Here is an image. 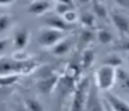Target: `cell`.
<instances>
[{
	"label": "cell",
	"mask_w": 129,
	"mask_h": 111,
	"mask_svg": "<svg viewBox=\"0 0 129 111\" xmlns=\"http://www.w3.org/2000/svg\"><path fill=\"white\" fill-rule=\"evenodd\" d=\"M11 44V39L9 38H0V54H3Z\"/></svg>",
	"instance_id": "obj_23"
},
{
	"label": "cell",
	"mask_w": 129,
	"mask_h": 111,
	"mask_svg": "<svg viewBox=\"0 0 129 111\" xmlns=\"http://www.w3.org/2000/svg\"><path fill=\"white\" fill-rule=\"evenodd\" d=\"M13 26V18L9 14H0V33L10 31Z\"/></svg>",
	"instance_id": "obj_19"
},
{
	"label": "cell",
	"mask_w": 129,
	"mask_h": 111,
	"mask_svg": "<svg viewBox=\"0 0 129 111\" xmlns=\"http://www.w3.org/2000/svg\"><path fill=\"white\" fill-rule=\"evenodd\" d=\"M115 3H117L118 7H121L122 10H126V8H128V3H129V0H115Z\"/></svg>",
	"instance_id": "obj_24"
},
{
	"label": "cell",
	"mask_w": 129,
	"mask_h": 111,
	"mask_svg": "<svg viewBox=\"0 0 129 111\" xmlns=\"http://www.w3.org/2000/svg\"><path fill=\"white\" fill-rule=\"evenodd\" d=\"M14 111H28V110H26V107L24 105V103L21 101V103H17V104L14 105Z\"/></svg>",
	"instance_id": "obj_25"
},
{
	"label": "cell",
	"mask_w": 129,
	"mask_h": 111,
	"mask_svg": "<svg viewBox=\"0 0 129 111\" xmlns=\"http://www.w3.org/2000/svg\"><path fill=\"white\" fill-rule=\"evenodd\" d=\"M94 21H96V17L93 15L92 11H83L82 14H78V22H81L86 29L93 28Z\"/></svg>",
	"instance_id": "obj_15"
},
{
	"label": "cell",
	"mask_w": 129,
	"mask_h": 111,
	"mask_svg": "<svg viewBox=\"0 0 129 111\" xmlns=\"http://www.w3.org/2000/svg\"><path fill=\"white\" fill-rule=\"evenodd\" d=\"M74 2H75V0H74ZM76 2H78L79 4H86V3H90L92 0H76Z\"/></svg>",
	"instance_id": "obj_28"
},
{
	"label": "cell",
	"mask_w": 129,
	"mask_h": 111,
	"mask_svg": "<svg viewBox=\"0 0 129 111\" xmlns=\"http://www.w3.org/2000/svg\"><path fill=\"white\" fill-rule=\"evenodd\" d=\"M92 7H93V15L99 17V18H106L108 17V11H107L106 6L101 0H93L92 2Z\"/></svg>",
	"instance_id": "obj_16"
},
{
	"label": "cell",
	"mask_w": 129,
	"mask_h": 111,
	"mask_svg": "<svg viewBox=\"0 0 129 111\" xmlns=\"http://www.w3.org/2000/svg\"><path fill=\"white\" fill-rule=\"evenodd\" d=\"M57 3H64V4L68 6H74V0H56Z\"/></svg>",
	"instance_id": "obj_27"
},
{
	"label": "cell",
	"mask_w": 129,
	"mask_h": 111,
	"mask_svg": "<svg viewBox=\"0 0 129 111\" xmlns=\"http://www.w3.org/2000/svg\"><path fill=\"white\" fill-rule=\"evenodd\" d=\"M0 111H9V110H7V107L4 104H0Z\"/></svg>",
	"instance_id": "obj_29"
},
{
	"label": "cell",
	"mask_w": 129,
	"mask_h": 111,
	"mask_svg": "<svg viewBox=\"0 0 129 111\" xmlns=\"http://www.w3.org/2000/svg\"><path fill=\"white\" fill-rule=\"evenodd\" d=\"M61 18L64 19V22H67L68 25H72V26H75V24L78 22V11H76L75 8H72V10L67 11L65 14H62Z\"/></svg>",
	"instance_id": "obj_21"
},
{
	"label": "cell",
	"mask_w": 129,
	"mask_h": 111,
	"mask_svg": "<svg viewBox=\"0 0 129 111\" xmlns=\"http://www.w3.org/2000/svg\"><path fill=\"white\" fill-rule=\"evenodd\" d=\"M60 75L57 72H49L47 75L40 76V79L36 82V88L42 94H49L56 89L57 83H58Z\"/></svg>",
	"instance_id": "obj_6"
},
{
	"label": "cell",
	"mask_w": 129,
	"mask_h": 111,
	"mask_svg": "<svg viewBox=\"0 0 129 111\" xmlns=\"http://www.w3.org/2000/svg\"><path fill=\"white\" fill-rule=\"evenodd\" d=\"M90 79L92 78L86 76V78H81L76 82L75 88H74L71 96V104H70V110L68 111H83L85 107V101H86V96H87V90L90 86Z\"/></svg>",
	"instance_id": "obj_1"
},
{
	"label": "cell",
	"mask_w": 129,
	"mask_h": 111,
	"mask_svg": "<svg viewBox=\"0 0 129 111\" xmlns=\"http://www.w3.org/2000/svg\"><path fill=\"white\" fill-rule=\"evenodd\" d=\"M94 60H96V50L90 46L83 49L82 50V56L79 58V67H81V69L83 71V69L90 68L93 65V63H94Z\"/></svg>",
	"instance_id": "obj_12"
},
{
	"label": "cell",
	"mask_w": 129,
	"mask_h": 111,
	"mask_svg": "<svg viewBox=\"0 0 129 111\" xmlns=\"http://www.w3.org/2000/svg\"><path fill=\"white\" fill-rule=\"evenodd\" d=\"M74 47V38L71 35H67L64 39L58 42L57 44H54L53 47L50 49V51L53 53L54 56H65L71 51V49Z\"/></svg>",
	"instance_id": "obj_9"
},
{
	"label": "cell",
	"mask_w": 129,
	"mask_h": 111,
	"mask_svg": "<svg viewBox=\"0 0 129 111\" xmlns=\"http://www.w3.org/2000/svg\"><path fill=\"white\" fill-rule=\"evenodd\" d=\"M46 2H50V3H51V2H53V0H46Z\"/></svg>",
	"instance_id": "obj_30"
},
{
	"label": "cell",
	"mask_w": 129,
	"mask_h": 111,
	"mask_svg": "<svg viewBox=\"0 0 129 111\" xmlns=\"http://www.w3.org/2000/svg\"><path fill=\"white\" fill-rule=\"evenodd\" d=\"M103 64H106V65H110V67H112V68H119V67H122L123 60L121 58L119 53H118V54H111L108 58H106Z\"/></svg>",
	"instance_id": "obj_20"
},
{
	"label": "cell",
	"mask_w": 129,
	"mask_h": 111,
	"mask_svg": "<svg viewBox=\"0 0 129 111\" xmlns=\"http://www.w3.org/2000/svg\"><path fill=\"white\" fill-rule=\"evenodd\" d=\"M92 80L99 92H110L115 85V68L103 64L96 69L94 78H92Z\"/></svg>",
	"instance_id": "obj_2"
},
{
	"label": "cell",
	"mask_w": 129,
	"mask_h": 111,
	"mask_svg": "<svg viewBox=\"0 0 129 111\" xmlns=\"http://www.w3.org/2000/svg\"><path fill=\"white\" fill-rule=\"evenodd\" d=\"M108 17H110V19H111L112 25H114V26L117 28V31L121 33V36H122L123 39H126V36H128V33H129V18H128V15H126L125 13H122V11L112 10L108 13Z\"/></svg>",
	"instance_id": "obj_5"
},
{
	"label": "cell",
	"mask_w": 129,
	"mask_h": 111,
	"mask_svg": "<svg viewBox=\"0 0 129 111\" xmlns=\"http://www.w3.org/2000/svg\"><path fill=\"white\" fill-rule=\"evenodd\" d=\"M94 39H97L100 44H110L112 40H114L112 33L110 32V31L104 29V28H103V29H99L97 32L94 33Z\"/></svg>",
	"instance_id": "obj_18"
},
{
	"label": "cell",
	"mask_w": 129,
	"mask_h": 111,
	"mask_svg": "<svg viewBox=\"0 0 129 111\" xmlns=\"http://www.w3.org/2000/svg\"><path fill=\"white\" fill-rule=\"evenodd\" d=\"M104 97L103 100L108 104V107L111 108L112 111H129L128 103L125 101L123 99H121L119 96L111 93V92H104Z\"/></svg>",
	"instance_id": "obj_7"
},
{
	"label": "cell",
	"mask_w": 129,
	"mask_h": 111,
	"mask_svg": "<svg viewBox=\"0 0 129 111\" xmlns=\"http://www.w3.org/2000/svg\"><path fill=\"white\" fill-rule=\"evenodd\" d=\"M94 40V33H93L92 29H85L79 33V38H78V44L79 47H89V44Z\"/></svg>",
	"instance_id": "obj_14"
},
{
	"label": "cell",
	"mask_w": 129,
	"mask_h": 111,
	"mask_svg": "<svg viewBox=\"0 0 129 111\" xmlns=\"http://www.w3.org/2000/svg\"><path fill=\"white\" fill-rule=\"evenodd\" d=\"M45 26L47 28H53V29H58V31H62V32H70L72 29V25H68L67 22H64V19L61 18L60 15H49L46 17L45 19Z\"/></svg>",
	"instance_id": "obj_10"
},
{
	"label": "cell",
	"mask_w": 129,
	"mask_h": 111,
	"mask_svg": "<svg viewBox=\"0 0 129 111\" xmlns=\"http://www.w3.org/2000/svg\"><path fill=\"white\" fill-rule=\"evenodd\" d=\"M31 39V32L26 28H20L18 31H15L14 36L11 39V43L14 46L15 51L17 50H25L28 46V42Z\"/></svg>",
	"instance_id": "obj_8"
},
{
	"label": "cell",
	"mask_w": 129,
	"mask_h": 111,
	"mask_svg": "<svg viewBox=\"0 0 129 111\" xmlns=\"http://www.w3.org/2000/svg\"><path fill=\"white\" fill-rule=\"evenodd\" d=\"M72 8H75V7H74V6L64 4V3H56V6H54V11H56V15H60V17H61L62 14H65L67 11L72 10Z\"/></svg>",
	"instance_id": "obj_22"
},
{
	"label": "cell",
	"mask_w": 129,
	"mask_h": 111,
	"mask_svg": "<svg viewBox=\"0 0 129 111\" xmlns=\"http://www.w3.org/2000/svg\"><path fill=\"white\" fill-rule=\"evenodd\" d=\"M14 3H15V0H0V6L2 7H4V6H11Z\"/></svg>",
	"instance_id": "obj_26"
},
{
	"label": "cell",
	"mask_w": 129,
	"mask_h": 111,
	"mask_svg": "<svg viewBox=\"0 0 129 111\" xmlns=\"http://www.w3.org/2000/svg\"><path fill=\"white\" fill-rule=\"evenodd\" d=\"M20 80V75L18 74H6L0 75V88H9L13 86Z\"/></svg>",
	"instance_id": "obj_17"
},
{
	"label": "cell",
	"mask_w": 129,
	"mask_h": 111,
	"mask_svg": "<svg viewBox=\"0 0 129 111\" xmlns=\"http://www.w3.org/2000/svg\"><path fill=\"white\" fill-rule=\"evenodd\" d=\"M24 105L26 107L28 111H46L43 104L36 99V97H32V96H25L22 100Z\"/></svg>",
	"instance_id": "obj_13"
},
{
	"label": "cell",
	"mask_w": 129,
	"mask_h": 111,
	"mask_svg": "<svg viewBox=\"0 0 129 111\" xmlns=\"http://www.w3.org/2000/svg\"><path fill=\"white\" fill-rule=\"evenodd\" d=\"M50 8H51L50 2H46V0H34L26 7V11H28V14H32V15H43Z\"/></svg>",
	"instance_id": "obj_11"
},
{
	"label": "cell",
	"mask_w": 129,
	"mask_h": 111,
	"mask_svg": "<svg viewBox=\"0 0 129 111\" xmlns=\"http://www.w3.org/2000/svg\"><path fill=\"white\" fill-rule=\"evenodd\" d=\"M83 111H104L103 97H101L100 92L96 88V85L93 83L92 79H90V86H89V90H87Z\"/></svg>",
	"instance_id": "obj_4"
},
{
	"label": "cell",
	"mask_w": 129,
	"mask_h": 111,
	"mask_svg": "<svg viewBox=\"0 0 129 111\" xmlns=\"http://www.w3.org/2000/svg\"><path fill=\"white\" fill-rule=\"evenodd\" d=\"M68 33L62 32L58 29H53V28H42L39 31V36H38V42L43 49H51L54 44H57L61 39H64Z\"/></svg>",
	"instance_id": "obj_3"
}]
</instances>
